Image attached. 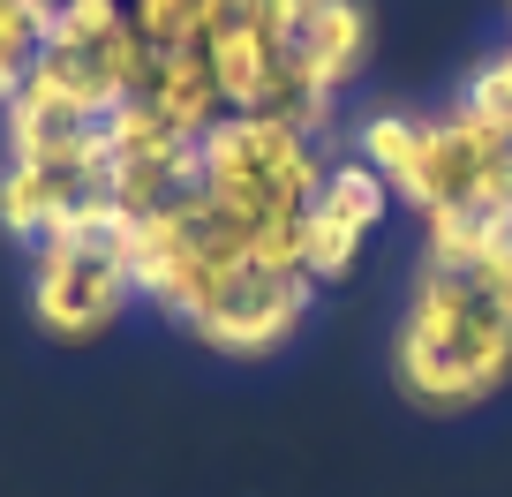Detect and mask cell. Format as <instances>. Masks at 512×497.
<instances>
[{"mask_svg": "<svg viewBox=\"0 0 512 497\" xmlns=\"http://www.w3.org/2000/svg\"><path fill=\"white\" fill-rule=\"evenodd\" d=\"M392 377L430 415H467L512 385V234L467 272H415L392 332Z\"/></svg>", "mask_w": 512, "mask_h": 497, "instance_id": "6da1fadb", "label": "cell"}, {"mask_svg": "<svg viewBox=\"0 0 512 497\" xmlns=\"http://www.w3.org/2000/svg\"><path fill=\"white\" fill-rule=\"evenodd\" d=\"M128 302H136V279H128L121 257H83V249H61V241L31 249V317L53 339L83 347V339L113 332L128 317Z\"/></svg>", "mask_w": 512, "mask_h": 497, "instance_id": "7a4b0ae2", "label": "cell"}, {"mask_svg": "<svg viewBox=\"0 0 512 497\" xmlns=\"http://www.w3.org/2000/svg\"><path fill=\"white\" fill-rule=\"evenodd\" d=\"M309 309H317V287H309L302 272L294 279H272V272H234L219 294H211V309L189 324L196 339H204L211 354H234V362H264V354H279L294 332L309 324Z\"/></svg>", "mask_w": 512, "mask_h": 497, "instance_id": "3957f363", "label": "cell"}, {"mask_svg": "<svg viewBox=\"0 0 512 497\" xmlns=\"http://www.w3.org/2000/svg\"><path fill=\"white\" fill-rule=\"evenodd\" d=\"M204 61H211L226 113H287L294 106V53L264 16H249V0H234V16L204 38Z\"/></svg>", "mask_w": 512, "mask_h": 497, "instance_id": "277c9868", "label": "cell"}, {"mask_svg": "<svg viewBox=\"0 0 512 497\" xmlns=\"http://www.w3.org/2000/svg\"><path fill=\"white\" fill-rule=\"evenodd\" d=\"M294 98H347L369 68V8L362 0H302L294 23Z\"/></svg>", "mask_w": 512, "mask_h": 497, "instance_id": "5b68a950", "label": "cell"}, {"mask_svg": "<svg viewBox=\"0 0 512 497\" xmlns=\"http://www.w3.org/2000/svg\"><path fill=\"white\" fill-rule=\"evenodd\" d=\"M144 106L159 113L174 136H204V129H219V121H226V98H219V83H211L204 46H196V53H159V76H151Z\"/></svg>", "mask_w": 512, "mask_h": 497, "instance_id": "8992f818", "label": "cell"}, {"mask_svg": "<svg viewBox=\"0 0 512 497\" xmlns=\"http://www.w3.org/2000/svg\"><path fill=\"white\" fill-rule=\"evenodd\" d=\"M76 204V181H61L53 166H0V226L16 241H46V226Z\"/></svg>", "mask_w": 512, "mask_h": 497, "instance_id": "52a82bcc", "label": "cell"}, {"mask_svg": "<svg viewBox=\"0 0 512 497\" xmlns=\"http://www.w3.org/2000/svg\"><path fill=\"white\" fill-rule=\"evenodd\" d=\"M392 204H400V196H392V181H384L369 159H354V151H347V159H332V166H324L317 211H332V219H339V226H354L362 241L377 234L384 219H392Z\"/></svg>", "mask_w": 512, "mask_h": 497, "instance_id": "ba28073f", "label": "cell"}, {"mask_svg": "<svg viewBox=\"0 0 512 497\" xmlns=\"http://www.w3.org/2000/svg\"><path fill=\"white\" fill-rule=\"evenodd\" d=\"M415 151H422V113H400V106H377L354 121V159H369L384 181H392V196L407 204V189H415Z\"/></svg>", "mask_w": 512, "mask_h": 497, "instance_id": "9c48e42d", "label": "cell"}, {"mask_svg": "<svg viewBox=\"0 0 512 497\" xmlns=\"http://www.w3.org/2000/svg\"><path fill=\"white\" fill-rule=\"evenodd\" d=\"M226 16H234V0H128V23L159 53H196Z\"/></svg>", "mask_w": 512, "mask_h": 497, "instance_id": "30bf717a", "label": "cell"}, {"mask_svg": "<svg viewBox=\"0 0 512 497\" xmlns=\"http://www.w3.org/2000/svg\"><path fill=\"white\" fill-rule=\"evenodd\" d=\"M362 249H369V241L362 234H354V226H339L332 219V211H317V204H309V241H302V272H309V287H347V279H354V264H362Z\"/></svg>", "mask_w": 512, "mask_h": 497, "instance_id": "8fae6325", "label": "cell"}, {"mask_svg": "<svg viewBox=\"0 0 512 497\" xmlns=\"http://www.w3.org/2000/svg\"><path fill=\"white\" fill-rule=\"evenodd\" d=\"M121 23H128V0H61L53 23H46V46L53 53H98ZM46 46H38V53H46Z\"/></svg>", "mask_w": 512, "mask_h": 497, "instance_id": "7c38bea8", "label": "cell"}]
</instances>
